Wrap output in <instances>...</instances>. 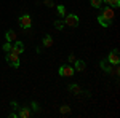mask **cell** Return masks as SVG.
<instances>
[{
    "label": "cell",
    "instance_id": "6da1fadb",
    "mask_svg": "<svg viewBox=\"0 0 120 118\" xmlns=\"http://www.w3.org/2000/svg\"><path fill=\"white\" fill-rule=\"evenodd\" d=\"M99 67L102 69V72L104 73H107V75H112V77H119V73H120V67H119V64L117 65H114V64L111 62H107L106 59H102L101 62H99Z\"/></svg>",
    "mask_w": 120,
    "mask_h": 118
},
{
    "label": "cell",
    "instance_id": "7a4b0ae2",
    "mask_svg": "<svg viewBox=\"0 0 120 118\" xmlns=\"http://www.w3.org/2000/svg\"><path fill=\"white\" fill-rule=\"evenodd\" d=\"M18 24L22 29H30V27H32V16L27 14V13H26V14H22V16H19Z\"/></svg>",
    "mask_w": 120,
    "mask_h": 118
},
{
    "label": "cell",
    "instance_id": "3957f363",
    "mask_svg": "<svg viewBox=\"0 0 120 118\" xmlns=\"http://www.w3.org/2000/svg\"><path fill=\"white\" fill-rule=\"evenodd\" d=\"M64 24H66V26H69V27H77V26H79V16L74 14V13H71V14L64 16Z\"/></svg>",
    "mask_w": 120,
    "mask_h": 118
},
{
    "label": "cell",
    "instance_id": "277c9868",
    "mask_svg": "<svg viewBox=\"0 0 120 118\" xmlns=\"http://www.w3.org/2000/svg\"><path fill=\"white\" fill-rule=\"evenodd\" d=\"M5 61H7L10 65H13L15 69H18V67H19V54H15V53H7Z\"/></svg>",
    "mask_w": 120,
    "mask_h": 118
},
{
    "label": "cell",
    "instance_id": "5b68a950",
    "mask_svg": "<svg viewBox=\"0 0 120 118\" xmlns=\"http://www.w3.org/2000/svg\"><path fill=\"white\" fill-rule=\"evenodd\" d=\"M106 61L107 62L114 64V65H117V64H120V56H119V50L117 48H114L111 53L107 54V57H106Z\"/></svg>",
    "mask_w": 120,
    "mask_h": 118
},
{
    "label": "cell",
    "instance_id": "8992f818",
    "mask_svg": "<svg viewBox=\"0 0 120 118\" xmlns=\"http://www.w3.org/2000/svg\"><path fill=\"white\" fill-rule=\"evenodd\" d=\"M58 72H59V77H72L75 73V69L72 65H67V64H66V65H61V67H59Z\"/></svg>",
    "mask_w": 120,
    "mask_h": 118
},
{
    "label": "cell",
    "instance_id": "52a82bcc",
    "mask_svg": "<svg viewBox=\"0 0 120 118\" xmlns=\"http://www.w3.org/2000/svg\"><path fill=\"white\" fill-rule=\"evenodd\" d=\"M24 51V45L19 42V40H15V43H11V50H10L8 53H15V54H19Z\"/></svg>",
    "mask_w": 120,
    "mask_h": 118
},
{
    "label": "cell",
    "instance_id": "ba28073f",
    "mask_svg": "<svg viewBox=\"0 0 120 118\" xmlns=\"http://www.w3.org/2000/svg\"><path fill=\"white\" fill-rule=\"evenodd\" d=\"M101 16L106 19H109V21H114V10L111 7H101Z\"/></svg>",
    "mask_w": 120,
    "mask_h": 118
},
{
    "label": "cell",
    "instance_id": "9c48e42d",
    "mask_svg": "<svg viewBox=\"0 0 120 118\" xmlns=\"http://www.w3.org/2000/svg\"><path fill=\"white\" fill-rule=\"evenodd\" d=\"M74 69H75V72H83V70L86 69L85 61H82V59H75L74 61Z\"/></svg>",
    "mask_w": 120,
    "mask_h": 118
},
{
    "label": "cell",
    "instance_id": "30bf717a",
    "mask_svg": "<svg viewBox=\"0 0 120 118\" xmlns=\"http://www.w3.org/2000/svg\"><path fill=\"white\" fill-rule=\"evenodd\" d=\"M32 115V112H30V107H21L18 112V117L19 118H29Z\"/></svg>",
    "mask_w": 120,
    "mask_h": 118
},
{
    "label": "cell",
    "instance_id": "8fae6325",
    "mask_svg": "<svg viewBox=\"0 0 120 118\" xmlns=\"http://www.w3.org/2000/svg\"><path fill=\"white\" fill-rule=\"evenodd\" d=\"M5 38H7V42H15V40L18 38V35H16L15 30H7V32H5Z\"/></svg>",
    "mask_w": 120,
    "mask_h": 118
},
{
    "label": "cell",
    "instance_id": "7c38bea8",
    "mask_svg": "<svg viewBox=\"0 0 120 118\" xmlns=\"http://www.w3.org/2000/svg\"><path fill=\"white\" fill-rule=\"evenodd\" d=\"M42 45L45 46V48L53 46V37H51V35H45V37H43V40H42Z\"/></svg>",
    "mask_w": 120,
    "mask_h": 118
},
{
    "label": "cell",
    "instance_id": "4fadbf2b",
    "mask_svg": "<svg viewBox=\"0 0 120 118\" xmlns=\"http://www.w3.org/2000/svg\"><path fill=\"white\" fill-rule=\"evenodd\" d=\"M98 22L101 24L102 27H109V26L112 24V21H109V19H106V18H102L101 14H98Z\"/></svg>",
    "mask_w": 120,
    "mask_h": 118
},
{
    "label": "cell",
    "instance_id": "5bb4252c",
    "mask_svg": "<svg viewBox=\"0 0 120 118\" xmlns=\"http://www.w3.org/2000/svg\"><path fill=\"white\" fill-rule=\"evenodd\" d=\"M67 89L71 91V93H75V94H83L82 88H80L79 85H69V86H67Z\"/></svg>",
    "mask_w": 120,
    "mask_h": 118
},
{
    "label": "cell",
    "instance_id": "9a60e30c",
    "mask_svg": "<svg viewBox=\"0 0 120 118\" xmlns=\"http://www.w3.org/2000/svg\"><path fill=\"white\" fill-rule=\"evenodd\" d=\"M106 5H109L111 8H119L120 7V0H102Z\"/></svg>",
    "mask_w": 120,
    "mask_h": 118
},
{
    "label": "cell",
    "instance_id": "2e32d148",
    "mask_svg": "<svg viewBox=\"0 0 120 118\" xmlns=\"http://www.w3.org/2000/svg\"><path fill=\"white\" fill-rule=\"evenodd\" d=\"M56 11H58V14H59L61 18L66 16V7L64 5H56Z\"/></svg>",
    "mask_w": 120,
    "mask_h": 118
},
{
    "label": "cell",
    "instance_id": "e0dca14e",
    "mask_svg": "<svg viewBox=\"0 0 120 118\" xmlns=\"http://www.w3.org/2000/svg\"><path fill=\"white\" fill-rule=\"evenodd\" d=\"M90 5H91L93 8H101L102 7V0H90Z\"/></svg>",
    "mask_w": 120,
    "mask_h": 118
},
{
    "label": "cell",
    "instance_id": "ac0fdd59",
    "mask_svg": "<svg viewBox=\"0 0 120 118\" xmlns=\"http://www.w3.org/2000/svg\"><path fill=\"white\" fill-rule=\"evenodd\" d=\"M69 112H71V107H69V105H61V107H59V113H61V115H66V113H69Z\"/></svg>",
    "mask_w": 120,
    "mask_h": 118
},
{
    "label": "cell",
    "instance_id": "d6986e66",
    "mask_svg": "<svg viewBox=\"0 0 120 118\" xmlns=\"http://www.w3.org/2000/svg\"><path fill=\"white\" fill-rule=\"evenodd\" d=\"M55 27L58 29V30H63V29H64V21H59V19L55 21Z\"/></svg>",
    "mask_w": 120,
    "mask_h": 118
},
{
    "label": "cell",
    "instance_id": "ffe728a7",
    "mask_svg": "<svg viewBox=\"0 0 120 118\" xmlns=\"http://www.w3.org/2000/svg\"><path fill=\"white\" fill-rule=\"evenodd\" d=\"M29 107H30V109L34 110V112H38V110H40V107H38V104L35 102V100H32V102L29 104Z\"/></svg>",
    "mask_w": 120,
    "mask_h": 118
},
{
    "label": "cell",
    "instance_id": "44dd1931",
    "mask_svg": "<svg viewBox=\"0 0 120 118\" xmlns=\"http://www.w3.org/2000/svg\"><path fill=\"white\" fill-rule=\"evenodd\" d=\"M11 43H13V42H7V43H3L2 48H3V51H5V53H8L10 50H11Z\"/></svg>",
    "mask_w": 120,
    "mask_h": 118
},
{
    "label": "cell",
    "instance_id": "7402d4cb",
    "mask_svg": "<svg viewBox=\"0 0 120 118\" xmlns=\"http://www.w3.org/2000/svg\"><path fill=\"white\" fill-rule=\"evenodd\" d=\"M43 3H45V5L48 7V8H51V7H55V3H53V0H45Z\"/></svg>",
    "mask_w": 120,
    "mask_h": 118
},
{
    "label": "cell",
    "instance_id": "603a6c76",
    "mask_svg": "<svg viewBox=\"0 0 120 118\" xmlns=\"http://www.w3.org/2000/svg\"><path fill=\"white\" fill-rule=\"evenodd\" d=\"M11 107H13V110H18V109H19L18 102H16V100H11Z\"/></svg>",
    "mask_w": 120,
    "mask_h": 118
},
{
    "label": "cell",
    "instance_id": "cb8c5ba5",
    "mask_svg": "<svg viewBox=\"0 0 120 118\" xmlns=\"http://www.w3.org/2000/svg\"><path fill=\"white\" fill-rule=\"evenodd\" d=\"M67 59H69V62H74V61H75V59H77V57H75V54H74V53H71Z\"/></svg>",
    "mask_w": 120,
    "mask_h": 118
},
{
    "label": "cell",
    "instance_id": "d4e9b609",
    "mask_svg": "<svg viewBox=\"0 0 120 118\" xmlns=\"http://www.w3.org/2000/svg\"><path fill=\"white\" fill-rule=\"evenodd\" d=\"M10 118H18V112H11L10 113Z\"/></svg>",
    "mask_w": 120,
    "mask_h": 118
}]
</instances>
